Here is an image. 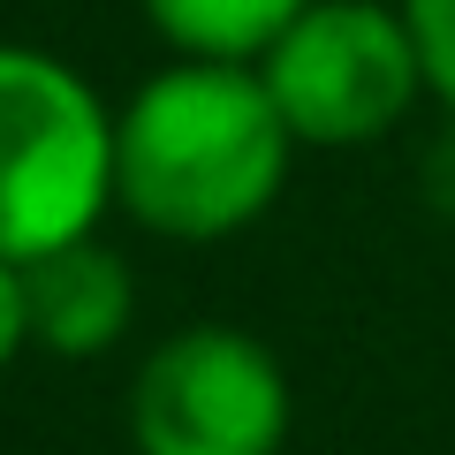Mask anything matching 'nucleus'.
Wrapping results in <instances>:
<instances>
[{
  "label": "nucleus",
  "instance_id": "obj_1",
  "mask_svg": "<svg viewBox=\"0 0 455 455\" xmlns=\"http://www.w3.org/2000/svg\"><path fill=\"white\" fill-rule=\"evenodd\" d=\"M296 137L251 61H167L114 107V205L160 243H228L289 190Z\"/></svg>",
  "mask_w": 455,
  "mask_h": 455
},
{
  "label": "nucleus",
  "instance_id": "obj_2",
  "mask_svg": "<svg viewBox=\"0 0 455 455\" xmlns=\"http://www.w3.org/2000/svg\"><path fill=\"white\" fill-rule=\"evenodd\" d=\"M114 212V107L76 61L0 38V259L76 243Z\"/></svg>",
  "mask_w": 455,
  "mask_h": 455
},
{
  "label": "nucleus",
  "instance_id": "obj_3",
  "mask_svg": "<svg viewBox=\"0 0 455 455\" xmlns=\"http://www.w3.org/2000/svg\"><path fill=\"white\" fill-rule=\"evenodd\" d=\"M251 68L304 152L379 145L425 99V61L403 0H311Z\"/></svg>",
  "mask_w": 455,
  "mask_h": 455
},
{
  "label": "nucleus",
  "instance_id": "obj_4",
  "mask_svg": "<svg viewBox=\"0 0 455 455\" xmlns=\"http://www.w3.org/2000/svg\"><path fill=\"white\" fill-rule=\"evenodd\" d=\"M296 395L281 357L243 326H175L130 379L137 455H281Z\"/></svg>",
  "mask_w": 455,
  "mask_h": 455
},
{
  "label": "nucleus",
  "instance_id": "obj_5",
  "mask_svg": "<svg viewBox=\"0 0 455 455\" xmlns=\"http://www.w3.org/2000/svg\"><path fill=\"white\" fill-rule=\"evenodd\" d=\"M23 319H31V349L46 357H107L137 319V274L107 235H76L38 259H23Z\"/></svg>",
  "mask_w": 455,
  "mask_h": 455
},
{
  "label": "nucleus",
  "instance_id": "obj_6",
  "mask_svg": "<svg viewBox=\"0 0 455 455\" xmlns=\"http://www.w3.org/2000/svg\"><path fill=\"white\" fill-rule=\"evenodd\" d=\"M137 8L182 61H259L311 0H137Z\"/></svg>",
  "mask_w": 455,
  "mask_h": 455
},
{
  "label": "nucleus",
  "instance_id": "obj_7",
  "mask_svg": "<svg viewBox=\"0 0 455 455\" xmlns=\"http://www.w3.org/2000/svg\"><path fill=\"white\" fill-rule=\"evenodd\" d=\"M403 16L425 61V99L455 122V0H403Z\"/></svg>",
  "mask_w": 455,
  "mask_h": 455
},
{
  "label": "nucleus",
  "instance_id": "obj_8",
  "mask_svg": "<svg viewBox=\"0 0 455 455\" xmlns=\"http://www.w3.org/2000/svg\"><path fill=\"white\" fill-rule=\"evenodd\" d=\"M31 349V319H23V266L0 259V372Z\"/></svg>",
  "mask_w": 455,
  "mask_h": 455
}]
</instances>
